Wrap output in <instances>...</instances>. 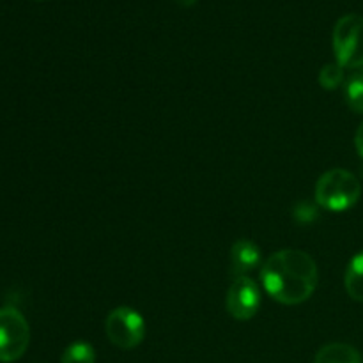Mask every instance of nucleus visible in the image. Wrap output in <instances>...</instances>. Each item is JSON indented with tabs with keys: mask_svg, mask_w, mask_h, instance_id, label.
Returning a JSON list of instances; mask_svg holds the SVG:
<instances>
[{
	"mask_svg": "<svg viewBox=\"0 0 363 363\" xmlns=\"http://www.w3.org/2000/svg\"><path fill=\"white\" fill-rule=\"evenodd\" d=\"M314 363H363L362 354L350 344H326L315 354Z\"/></svg>",
	"mask_w": 363,
	"mask_h": 363,
	"instance_id": "6e6552de",
	"label": "nucleus"
},
{
	"mask_svg": "<svg viewBox=\"0 0 363 363\" xmlns=\"http://www.w3.org/2000/svg\"><path fill=\"white\" fill-rule=\"evenodd\" d=\"M62 363H96L94 347L84 340L69 344L62 353Z\"/></svg>",
	"mask_w": 363,
	"mask_h": 363,
	"instance_id": "9d476101",
	"label": "nucleus"
},
{
	"mask_svg": "<svg viewBox=\"0 0 363 363\" xmlns=\"http://www.w3.org/2000/svg\"><path fill=\"white\" fill-rule=\"evenodd\" d=\"M225 307L238 321H250L261 307V289L250 277H236L227 291Z\"/></svg>",
	"mask_w": 363,
	"mask_h": 363,
	"instance_id": "423d86ee",
	"label": "nucleus"
},
{
	"mask_svg": "<svg viewBox=\"0 0 363 363\" xmlns=\"http://www.w3.org/2000/svg\"><path fill=\"white\" fill-rule=\"evenodd\" d=\"M296 218L300 220V222H312V220L315 218V208L311 204H300L296 208Z\"/></svg>",
	"mask_w": 363,
	"mask_h": 363,
	"instance_id": "ddd939ff",
	"label": "nucleus"
},
{
	"mask_svg": "<svg viewBox=\"0 0 363 363\" xmlns=\"http://www.w3.org/2000/svg\"><path fill=\"white\" fill-rule=\"evenodd\" d=\"M230 262L238 277H247L261 264V250L250 240H238L230 248Z\"/></svg>",
	"mask_w": 363,
	"mask_h": 363,
	"instance_id": "0eeeda50",
	"label": "nucleus"
},
{
	"mask_svg": "<svg viewBox=\"0 0 363 363\" xmlns=\"http://www.w3.org/2000/svg\"><path fill=\"white\" fill-rule=\"evenodd\" d=\"M354 145H357V151L358 155L363 158V123L358 126L357 135H354Z\"/></svg>",
	"mask_w": 363,
	"mask_h": 363,
	"instance_id": "4468645a",
	"label": "nucleus"
},
{
	"mask_svg": "<svg viewBox=\"0 0 363 363\" xmlns=\"http://www.w3.org/2000/svg\"><path fill=\"white\" fill-rule=\"evenodd\" d=\"M174 2H176L177 6H181V7H191V6H195L199 0H174Z\"/></svg>",
	"mask_w": 363,
	"mask_h": 363,
	"instance_id": "2eb2a0df",
	"label": "nucleus"
},
{
	"mask_svg": "<svg viewBox=\"0 0 363 363\" xmlns=\"http://www.w3.org/2000/svg\"><path fill=\"white\" fill-rule=\"evenodd\" d=\"M346 291L354 301L363 303V250L358 252L347 266Z\"/></svg>",
	"mask_w": 363,
	"mask_h": 363,
	"instance_id": "1a4fd4ad",
	"label": "nucleus"
},
{
	"mask_svg": "<svg viewBox=\"0 0 363 363\" xmlns=\"http://www.w3.org/2000/svg\"><path fill=\"white\" fill-rule=\"evenodd\" d=\"M344 82V67L339 66V64H326L323 66V69L319 71V84H321L323 89H328V91H333L339 85H342Z\"/></svg>",
	"mask_w": 363,
	"mask_h": 363,
	"instance_id": "f8f14e48",
	"label": "nucleus"
},
{
	"mask_svg": "<svg viewBox=\"0 0 363 363\" xmlns=\"http://www.w3.org/2000/svg\"><path fill=\"white\" fill-rule=\"evenodd\" d=\"M346 101L353 112L363 113V71L354 73L346 82Z\"/></svg>",
	"mask_w": 363,
	"mask_h": 363,
	"instance_id": "9b49d317",
	"label": "nucleus"
},
{
	"mask_svg": "<svg viewBox=\"0 0 363 363\" xmlns=\"http://www.w3.org/2000/svg\"><path fill=\"white\" fill-rule=\"evenodd\" d=\"M360 181L344 169L328 170L319 177L315 184V201L326 211H347L360 201Z\"/></svg>",
	"mask_w": 363,
	"mask_h": 363,
	"instance_id": "f03ea898",
	"label": "nucleus"
},
{
	"mask_svg": "<svg viewBox=\"0 0 363 363\" xmlns=\"http://www.w3.org/2000/svg\"><path fill=\"white\" fill-rule=\"evenodd\" d=\"M105 332L113 346L135 350L145 337L144 318L131 307H117L106 318Z\"/></svg>",
	"mask_w": 363,
	"mask_h": 363,
	"instance_id": "39448f33",
	"label": "nucleus"
},
{
	"mask_svg": "<svg viewBox=\"0 0 363 363\" xmlns=\"http://www.w3.org/2000/svg\"><path fill=\"white\" fill-rule=\"evenodd\" d=\"M261 280L266 293L282 305H300L314 294L319 282L318 264L303 250L284 248L262 264Z\"/></svg>",
	"mask_w": 363,
	"mask_h": 363,
	"instance_id": "f257e3e1",
	"label": "nucleus"
},
{
	"mask_svg": "<svg viewBox=\"0 0 363 363\" xmlns=\"http://www.w3.org/2000/svg\"><path fill=\"white\" fill-rule=\"evenodd\" d=\"M333 53L344 69L363 67V16L346 14L333 28Z\"/></svg>",
	"mask_w": 363,
	"mask_h": 363,
	"instance_id": "7ed1b4c3",
	"label": "nucleus"
},
{
	"mask_svg": "<svg viewBox=\"0 0 363 363\" xmlns=\"http://www.w3.org/2000/svg\"><path fill=\"white\" fill-rule=\"evenodd\" d=\"M30 342V328L20 311L0 308V362L11 363L23 357Z\"/></svg>",
	"mask_w": 363,
	"mask_h": 363,
	"instance_id": "20e7f679",
	"label": "nucleus"
}]
</instances>
